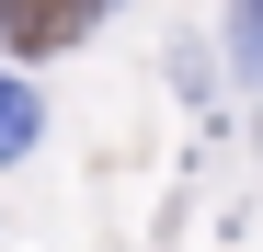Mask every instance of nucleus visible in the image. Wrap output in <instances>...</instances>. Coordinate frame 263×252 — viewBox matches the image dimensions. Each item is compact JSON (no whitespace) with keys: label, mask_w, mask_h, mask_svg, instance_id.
<instances>
[{"label":"nucleus","mask_w":263,"mask_h":252,"mask_svg":"<svg viewBox=\"0 0 263 252\" xmlns=\"http://www.w3.org/2000/svg\"><path fill=\"white\" fill-rule=\"evenodd\" d=\"M23 149H34V92L0 80V160H23Z\"/></svg>","instance_id":"2"},{"label":"nucleus","mask_w":263,"mask_h":252,"mask_svg":"<svg viewBox=\"0 0 263 252\" xmlns=\"http://www.w3.org/2000/svg\"><path fill=\"white\" fill-rule=\"evenodd\" d=\"M92 12L103 0H0V34H12V46H69Z\"/></svg>","instance_id":"1"},{"label":"nucleus","mask_w":263,"mask_h":252,"mask_svg":"<svg viewBox=\"0 0 263 252\" xmlns=\"http://www.w3.org/2000/svg\"><path fill=\"white\" fill-rule=\"evenodd\" d=\"M229 58L240 80H263V0H229Z\"/></svg>","instance_id":"3"}]
</instances>
